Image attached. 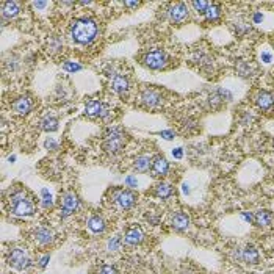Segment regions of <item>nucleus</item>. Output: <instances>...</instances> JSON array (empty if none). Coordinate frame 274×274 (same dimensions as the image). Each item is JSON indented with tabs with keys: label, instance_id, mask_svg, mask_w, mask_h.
<instances>
[{
	"label": "nucleus",
	"instance_id": "8fccbe9b",
	"mask_svg": "<svg viewBox=\"0 0 274 274\" xmlns=\"http://www.w3.org/2000/svg\"><path fill=\"white\" fill-rule=\"evenodd\" d=\"M272 49H274V40H272Z\"/></svg>",
	"mask_w": 274,
	"mask_h": 274
},
{
	"label": "nucleus",
	"instance_id": "ea45409f",
	"mask_svg": "<svg viewBox=\"0 0 274 274\" xmlns=\"http://www.w3.org/2000/svg\"><path fill=\"white\" fill-rule=\"evenodd\" d=\"M260 58H262V62H264L265 64H270L272 62V54H271V50H264V52H262V55H260Z\"/></svg>",
	"mask_w": 274,
	"mask_h": 274
},
{
	"label": "nucleus",
	"instance_id": "b1692460",
	"mask_svg": "<svg viewBox=\"0 0 274 274\" xmlns=\"http://www.w3.org/2000/svg\"><path fill=\"white\" fill-rule=\"evenodd\" d=\"M236 72H238V76L243 77V78H251V77L256 76L257 70H256V68L251 63L244 62V60H240V62L236 63Z\"/></svg>",
	"mask_w": 274,
	"mask_h": 274
},
{
	"label": "nucleus",
	"instance_id": "5701e85b",
	"mask_svg": "<svg viewBox=\"0 0 274 274\" xmlns=\"http://www.w3.org/2000/svg\"><path fill=\"white\" fill-rule=\"evenodd\" d=\"M152 158L150 156H148V154H141V156H138L135 160H134V170L136 172H141L144 174L148 172L150 168H152Z\"/></svg>",
	"mask_w": 274,
	"mask_h": 274
},
{
	"label": "nucleus",
	"instance_id": "de8ad7c7",
	"mask_svg": "<svg viewBox=\"0 0 274 274\" xmlns=\"http://www.w3.org/2000/svg\"><path fill=\"white\" fill-rule=\"evenodd\" d=\"M80 5H83V6H90V5H92V2H78Z\"/></svg>",
	"mask_w": 274,
	"mask_h": 274
},
{
	"label": "nucleus",
	"instance_id": "2f4dec72",
	"mask_svg": "<svg viewBox=\"0 0 274 274\" xmlns=\"http://www.w3.org/2000/svg\"><path fill=\"white\" fill-rule=\"evenodd\" d=\"M63 69L66 70V72H69V74H76V72H78V70L83 69V66L80 63H77V62H64L63 63Z\"/></svg>",
	"mask_w": 274,
	"mask_h": 274
},
{
	"label": "nucleus",
	"instance_id": "a18cd8bd",
	"mask_svg": "<svg viewBox=\"0 0 274 274\" xmlns=\"http://www.w3.org/2000/svg\"><path fill=\"white\" fill-rule=\"evenodd\" d=\"M140 5H141L140 2H128V0H126L124 2V6H127V8H136Z\"/></svg>",
	"mask_w": 274,
	"mask_h": 274
},
{
	"label": "nucleus",
	"instance_id": "6e6552de",
	"mask_svg": "<svg viewBox=\"0 0 274 274\" xmlns=\"http://www.w3.org/2000/svg\"><path fill=\"white\" fill-rule=\"evenodd\" d=\"M163 100H164L163 94L157 88L144 86L140 92V102L146 108H158V106L163 105Z\"/></svg>",
	"mask_w": 274,
	"mask_h": 274
},
{
	"label": "nucleus",
	"instance_id": "473e14b6",
	"mask_svg": "<svg viewBox=\"0 0 274 274\" xmlns=\"http://www.w3.org/2000/svg\"><path fill=\"white\" fill-rule=\"evenodd\" d=\"M252 121H254V114L249 110H243L240 114V122L243 126H249V124H252Z\"/></svg>",
	"mask_w": 274,
	"mask_h": 274
},
{
	"label": "nucleus",
	"instance_id": "7ed1b4c3",
	"mask_svg": "<svg viewBox=\"0 0 274 274\" xmlns=\"http://www.w3.org/2000/svg\"><path fill=\"white\" fill-rule=\"evenodd\" d=\"M126 141H127V136H126L124 130L119 127H112L105 132V136L102 141V149L106 154H110V156H116V154H119L124 149Z\"/></svg>",
	"mask_w": 274,
	"mask_h": 274
},
{
	"label": "nucleus",
	"instance_id": "412c9836",
	"mask_svg": "<svg viewBox=\"0 0 274 274\" xmlns=\"http://www.w3.org/2000/svg\"><path fill=\"white\" fill-rule=\"evenodd\" d=\"M172 193H174V186L170 182H158L156 186L152 188V192H150L152 196H156L158 199H163V200L170 199L172 196Z\"/></svg>",
	"mask_w": 274,
	"mask_h": 274
},
{
	"label": "nucleus",
	"instance_id": "ddd939ff",
	"mask_svg": "<svg viewBox=\"0 0 274 274\" xmlns=\"http://www.w3.org/2000/svg\"><path fill=\"white\" fill-rule=\"evenodd\" d=\"M33 99L30 96H19L18 99L13 100V104H11V110H13V113L16 116H27L32 110H33Z\"/></svg>",
	"mask_w": 274,
	"mask_h": 274
},
{
	"label": "nucleus",
	"instance_id": "c03bdc74",
	"mask_svg": "<svg viewBox=\"0 0 274 274\" xmlns=\"http://www.w3.org/2000/svg\"><path fill=\"white\" fill-rule=\"evenodd\" d=\"M262 20H264V14H262L260 11H257V13L252 14V22H254V24H260Z\"/></svg>",
	"mask_w": 274,
	"mask_h": 274
},
{
	"label": "nucleus",
	"instance_id": "79ce46f5",
	"mask_svg": "<svg viewBox=\"0 0 274 274\" xmlns=\"http://www.w3.org/2000/svg\"><path fill=\"white\" fill-rule=\"evenodd\" d=\"M172 157L177 158V160H180V158L184 157V149H182V148H176V149H172Z\"/></svg>",
	"mask_w": 274,
	"mask_h": 274
},
{
	"label": "nucleus",
	"instance_id": "f3484780",
	"mask_svg": "<svg viewBox=\"0 0 274 274\" xmlns=\"http://www.w3.org/2000/svg\"><path fill=\"white\" fill-rule=\"evenodd\" d=\"M242 264L246 265H258L260 264V254H258V249L248 243L242 248Z\"/></svg>",
	"mask_w": 274,
	"mask_h": 274
},
{
	"label": "nucleus",
	"instance_id": "c9c22d12",
	"mask_svg": "<svg viewBox=\"0 0 274 274\" xmlns=\"http://www.w3.org/2000/svg\"><path fill=\"white\" fill-rule=\"evenodd\" d=\"M49 262H50V254H42V256H40V257L36 258V265H38L41 270H44L47 265H49Z\"/></svg>",
	"mask_w": 274,
	"mask_h": 274
},
{
	"label": "nucleus",
	"instance_id": "f257e3e1",
	"mask_svg": "<svg viewBox=\"0 0 274 274\" xmlns=\"http://www.w3.org/2000/svg\"><path fill=\"white\" fill-rule=\"evenodd\" d=\"M99 34V26L94 19L77 18L69 26V36L78 46H90L96 41Z\"/></svg>",
	"mask_w": 274,
	"mask_h": 274
},
{
	"label": "nucleus",
	"instance_id": "20e7f679",
	"mask_svg": "<svg viewBox=\"0 0 274 274\" xmlns=\"http://www.w3.org/2000/svg\"><path fill=\"white\" fill-rule=\"evenodd\" d=\"M6 264L10 268H13L16 271H27L32 265L33 262L27 252L26 248L22 246H13L8 249V254H6Z\"/></svg>",
	"mask_w": 274,
	"mask_h": 274
},
{
	"label": "nucleus",
	"instance_id": "58836bf2",
	"mask_svg": "<svg viewBox=\"0 0 274 274\" xmlns=\"http://www.w3.org/2000/svg\"><path fill=\"white\" fill-rule=\"evenodd\" d=\"M185 128H186V132H192V130H194L196 127H198V122L194 121V119H185V121H184V124H182Z\"/></svg>",
	"mask_w": 274,
	"mask_h": 274
},
{
	"label": "nucleus",
	"instance_id": "39448f33",
	"mask_svg": "<svg viewBox=\"0 0 274 274\" xmlns=\"http://www.w3.org/2000/svg\"><path fill=\"white\" fill-rule=\"evenodd\" d=\"M141 64L152 70H162L170 64V56L163 49H152L141 56Z\"/></svg>",
	"mask_w": 274,
	"mask_h": 274
},
{
	"label": "nucleus",
	"instance_id": "423d86ee",
	"mask_svg": "<svg viewBox=\"0 0 274 274\" xmlns=\"http://www.w3.org/2000/svg\"><path fill=\"white\" fill-rule=\"evenodd\" d=\"M112 202L118 210H130L136 204V193L130 188H116L112 192Z\"/></svg>",
	"mask_w": 274,
	"mask_h": 274
},
{
	"label": "nucleus",
	"instance_id": "f03ea898",
	"mask_svg": "<svg viewBox=\"0 0 274 274\" xmlns=\"http://www.w3.org/2000/svg\"><path fill=\"white\" fill-rule=\"evenodd\" d=\"M8 210L11 215L19 216V218H30L34 215L36 207L32 196L24 190L22 186L16 185L13 188V192H10L8 198Z\"/></svg>",
	"mask_w": 274,
	"mask_h": 274
},
{
	"label": "nucleus",
	"instance_id": "7c9ffc66",
	"mask_svg": "<svg viewBox=\"0 0 274 274\" xmlns=\"http://www.w3.org/2000/svg\"><path fill=\"white\" fill-rule=\"evenodd\" d=\"M190 5L193 6V10L196 11V13H199V14H206V11H207L208 6H210V2H204V0H194V2H192Z\"/></svg>",
	"mask_w": 274,
	"mask_h": 274
},
{
	"label": "nucleus",
	"instance_id": "f8f14e48",
	"mask_svg": "<svg viewBox=\"0 0 274 274\" xmlns=\"http://www.w3.org/2000/svg\"><path fill=\"white\" fill-rule=\"evenodd\" d=\"M170 224L176 232H185V230H188L190 224H192V218H190L188 213L177 210L170 216Z\"/></svg>",
	"mask_w": 274,
	"mask_h": 274
},
{
	"label": "nucleus",
	"instance_id": "4468645a",
	"mask_svg": "<svg viewBox=\"0 0 274 274\" xmlns=\"http://www.w3.org/2000/svg\"><path fill=\"white\" fill-rule=\"evenodd\" d=\"M20 2H16V0H6V2H2L0 5V14H2V22L4 26H6V20L14 19L19 13H20Z\"/></svg>",
	"mask_w": 274,
	"mask_h": 274
},
{
	"label": "nucleus",
	"instance_id": "09e8293b",
	"mask_svg": "<svg viewBox=\"0 0 274 274\" xmlns=\"http://www.w3.org/2000/svg\"><path fill=\"white\" fill-rule=\"evenodd\" d=\"M8 160H10L11 163H14V162H16V156H10V157H8Z\"/></svg>",
	"mask_w": 274,
	"mask_h": 274
},
{
	"label": "nucleus",
	"instance_id": "a878e982",
	"mask_svg": "<svg viewBox=\"0 0 274 274\" xmlns=\"http://www.w3.org/2000/svg\"><path fill=\"white\" fill-rule=\"evenodd\" d=\"M122 243H124V236H121V235L110 236L108 240H106V251L112 252V254L119 252L122 248Z\"/></svg>",
	"mask_w": 274,
	"mask_h": 274
},
{
	"label": "nucleus",
	"instance_id": "393cba45",
	"mask_svg": "<svg viewBox=\"0 0 274 274\" xmlns=\"http://www.w3.org/2000/svg\"><path fill=\"white\" fill-rule=\"evenodd\" d=\"M58 119L52 114H46L44 118H41V121H40V127L41 130H44V132H56L58 130Z\"/></svg>",
	"mask_w": 274,
	"mask_h": 274
},
{
	"label": "nucleus",
	"instance_id": "37998d69",
	"mask_svg": "<svg viewBox=\"0 0 274 274\" xmlns=\"http://www.w3.org/2000/svg\"><path fill=\"white\" fill-rule=\"evenodd\" d=\"M242 218L248 222H254V213H248V212H242Z\"/></svg>",
	"mask_w": 274,
	"mask_h": 274
},
{
	"label": "nucleus",
	"instance_id": "c756f323",
	"mask_svg": "<svg viewBox=\"0 0 274 274\" xmlns=\"http://www.w3.org/2000/svg\"><path fill=\"white\" fill-rule=\"evenodd\" d=\"M41 206H42V208H52V206H54V199H52V194L49 193V190H46V188H42L41 190Z\"/></svg>",
	"mask_w": 274,
	"mask_h": 274
},
{
	"label": "nucleus",
	"instance_id": "bb28decb",
	"mask_svg": "<svg viewBox=\"0 0 274 274\" xmlns=\"http://www.w3.org/2000/svg\"><path fill=\"white\" fill-rule=\"evenodd\" d=\"M194 62L199 64L200 69H206V68H212L213 66V58L208 56V54L202 52V50H198L196 55H194Z\"/></svg>",
	"mask_w": 274,
	"mask_h": 274
},
{
	"label": "nucleus",
	"instance_id": "c85d7f7f",
	"mask_svg": "<svg viewBox=\"0 0 274 274\" xmlns=\"http://www.w3.org/2000/svg\"><path fill=\"white\" fill-rule=\"evenodd\" d=\"M206 20L207 22H216L220 20L221 18V6L220 5H215V4H210L208 10L206 11V14H204Z\"/></svg>",
	"mask_w": 274,
	"mask_h": 274
},
{
	"label": "nucleus",
	"instance_id": "49530a36",
	"mask_svg": "<svg viewBox=\"0 0 274 274\" xmlns=\"http://www.w3.org/2000/svg\"><path fill=\"white\" fill-rule=\"evenodd\" d=\"M182 192H184L185 194H190V193H192V190H190V185H188V184H184V185H182Z\"/></svg>",
	"mask_w": 274,
	"mask_h": 274
},
{
	"label": "nucleus",
	"instance_id": "4be33fe9",
	"mask_svg": "<svg viewBox=\"0 0 274 274\" xmlns=\"http://www.w3.org/2000/svg\"><path fill=\"white\" fill-rule=\"evenodd\" d=\"M274 221V213L270 210H257L254 213V224L258 228H268Z\"/></svg>",
	"mask_w": 274,
	"mask_h": 274
},
{
	"label": "nucleus",
	"instance_id": "f704fd0d",
	"mask_svg": "<svg viewBox=\"0 0 274 274\" xmlns=\"http://www.w3.org/2000/svg\"><path fill=\"white\" fill-rule=\"evenodd\" d=\"M44 148L47 149V150H58L60 149V144H58V141L56 140H54V138H47L46 141H44Z\"/></svg>",
	"mask_w": 274,
	"mask_h": 274
},
{
	"label": "nucleus",
	"instance_id": "3c124183",
	"mask_svg": "<svg viewBox=\"0 0 274 274\" xmlns=\"http://www.w3.org/2000/svg\"><path fill=\"white\" fill-rule=\"evenodd\" d=\"M268 274H274V272H268Z\"/></svg>",
	"mask_w": 274,
	"mask_h": 274
},
{
	"label": "nucleus",
	"instance_id": "1a4fd4ad",
	"mask_svg": "<svg viewBox=\"0 0 274 274\" xmlns=\"http://www.w3.org/2000/svg\"><path fill=\"white\" fill-rule=\"evenodd\" d=\"M78 196L74 192H64L60 196V208H62V220L70 216L78 208Z\"/></svg>",
	"mask_w": 274,
	"mask_h": 274
},
{
	"label": "nucleus",
	"instance_id": "9b49d317",
	"mask_svg": "<svg viewBox=\"0 0 274 274\" xmlns=\"http://www.w3.org/2000/svg\"><path fill=\"white\" fill-rule=\"evenodd\" d=\"M110 86L112 90L121 98H127V94L130 91V82L128 77L121 74V72H113L110 74Z\"/></svg>",
	"mask_w": 274,
	"mask_h": 274
},
{
	"label": "nucleus",
	"instance_id": "cd10ccee",
	"mask_svg": "<svg viewBox=\"0 0 274 274\" xmlns=\"http://www.w3.org/2000/svg\"><path fill=\"white\" fill-rule=\"evenodd\" d=\"M47 47H49V52L50 54H60V52H63V47H64L63 38L58 36V34H55V36H52L49 40V42H47Z\"/></svg>",
	"mask_w": 274,
	"mask_h": 274
},
{
	"label": "nucleus",
	"instance_id": "a19ab883",
	"mask_svg": "<svg viewBox=\"0 0 274 274\" xmlns=\"http://www.w3.org/2000/svg\"><path fill=\"white\" fill-rule=\"evenodd\" d=\"M30 5H32L34 10H44V8L49 6V2H32Z\"/></svg>",
	"mask_w": 274,
	"mask_h": 274
},
{
	"label": "nucleus",
	"instance_id": "0eeeda50",
	"mask_svg": "<svg viewBox=\"0 0 274 274\" xmlns=\"http://www.w3.org/2000/svg\"><path fill=\"white\" fill-rule=\"evenodd\" d=\"M164 16L171 24L174 26H180V24L186 22L190 18V10L188 5L184 2H176V4H170L168 8L164 10Z\"/></svg>",
	"mask_w": 274,
	"mask_h": 274
},
{
	"label": "nucleus",
	"instance_id": "aec40b11",
	"mask_svg": "<svg viewBox=\"0 0 274 274\" xmlns=\"http://www.w3.org/2000/svg\"><path fill=\"white\" fill-rule=\"evenodd\" d=\"M86 228L92 235H102L106 230V221L100 215H92L86 221Z\"/></svg>",
	"mask_w": 274,
	"mask_h": 274
},
{
	"label": "nucleus",
	"instance_id": "dca6fc26",
	"mask_svg": "<svg viewBox=\"0 0 274 274\" xmlns=\"http://www.w3.org/2000/svg\"><path fill=\"white\" fill-rule=\"evenodd\" d=\"M144 240V232L141 230L140 226H130L124 234V244L127 246H138Z\"/></svg>",
	"mask_w": 274,
	"mask_h": 274
},
{
	"label": "nucleus",
	"instance_id": "4c0bfd02",
	"mask_svg": "<svg viewBox=\"0 0 274 274\" xmlns=\"http://www.w3.org/2000/svg\"><path fill=\"white\" fill-rule=\"evenodd\" d=\"M163 140H166V141H172L174 138H176V132L174 130H162V132L158 134Z\"/></svg>",
	"mask_w": 274,
	"mask_h": 274
},
{
	"label": "nucleus",
	"instance_id": "72a5a7b5",
	"mask_svg": "<svg viewBox=\"0 0 274 274\" xmlns=\"http://www.w3.org/2000/svg\"><path fill=\"white\" fill-rule=\"evenodd\" d=\"M98 274H119V272H118V270H116L113 265H106V264H104V265H100V266L98 268Z\"/></svg>",
	"mask_w": 274,
	"mask_h": 274
},
{
	"label": "nucleus",
	"instance_id": "e433bc0d",
	"mask_svg": "<svg viewBox=\"0 0 274 274\" xmlns=\"http://www.w3.org/2000/svg\"><path fill=\"white\" fill-rule=\"evenodd\" d=\"M124 182H126V186H128L130 190H132V188H136V186H138V178H136L134 174L127 176Z\"/></svg>",
	"mask_w": 274,
	"mask_h": 274
},
{
	"label": "nucleus",
	"instance_id": "2eb2a0df",
	"mask_svg": "<svg viewBox=\"0 0 274 274\" xmlns=\"http://www.w3.org/2000/svg\"><path fill=\"white\" fill-rule=\"evenodd\" d=\"M33 240L40 246H50L55 242V232L54 229L47 228V226H41V228H36V230L33 232Z\"/></svg>",
	"mask_w": 274,
	"mask_h": 274
},
{
	"label": "nucleus",
	"instance_id": "9d476101",
	"mask_svg": "<svg viewBox=\"0 0 274 274\" xmlns=\"http://www.w3.org/2000/svg\"><path fill=\"white\" fill-rule=\"evenodd\" d=\"M85 114L94 119H108L112 116V108L100 100H90L85 105Z\"/></svg>",
	"mask_w": 274,
	"mask_h": 274
},
{
	"label": "nucleus",
	"instance_id": "6ab92c4d",
	"mask_svg": "<svg viewBox=\"0 0 274 274\" xmlns=\"http://www.w3.org/2000/svg\"><path fill=\"white\" fill-rule=\"evenodd\" d=\"M254 104L262 112H270L274 106V96L268 91H258L254 96Z\"/></svg>",
	"mask_w": 274,
	"mask_h": 274
},
{
	"label": "nucleus",
	"instance_id": "a211bd4d",
	"mask_svg": "<svg viewBox=\"0 0 274 274\" xmlns=\"http://www.w3.org/2000/svg\"><path fill=\"white\" fill-rule=\"evenodd\" d=\"M152 177H164L170 172V162L163 156H156L152 158V168H150Z\"/></svg>",
	"mask_w": 274,
	"mask_h": 274
}]
</instances>
